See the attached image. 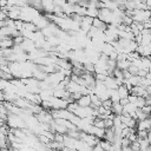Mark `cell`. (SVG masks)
Returning a JSON list of instances; mask_svg holds the SVG:
<instances>
[{
  "instance_id": "2",
  "label": "cell",
  "mask_w": 151,
  "mask_h": 151,
  "mask_svg": "<svg viewBox=\"0 0 151 151\" xmlns=\"http://www.w3.org/2000/svg\"><path fill=\"white\" fill-rule=\"evenodd\" d=\"M116 91H117V93H118V96H119V98H120V99H123V98H127V96L130 94L129 88H127L124 84L119 85V86L116 88Z\"/></svg>"
},
{
  "instance_id": "6",
  "label": "cell",
  "mask_w": 151,
  "mask_h": 151,
  "mask_svg": "<svg viewBox=\"0 0 151 151\" xmlns=\"http://www.w3.org/2000/svg\"><path fill=\"white\" fill-rule=\"evenodd\" d=\"M91 151H104V150L100 147V145H99V144H97V145H94V146L91 149Z\"/></svg>"
},
{
  "instance_id": "7",
  "label": "cell",
  "mask_w": 151,
  "mask_h": 151,
  "mask_svg": "<svg viewBox=\"0 0 151 151\" xmlns=\"http://www.w3.org/2000/svg\"><path fill=\"white\" fill-rule=\"evenodd\" d=\"M0 101H5V97H4V91L0 90Z\"/></svg>"
},
{
  "instance_id": "3",
  "label": "cell",
  "mask_w": 151,
  "mask_h": 151,
  "mask_svg": "<svg viewBox=\"0 0 151 151\" xmlns=\"http://www.w3.org/2000/svg\"><path fill=\"white\" fill-rule=\"evenodd\" d=\"M78 106H81V107H87L91 105V99H90V94H85V96H81L77 101Z\"/></svg>"
},
{
  "instance_id": "5",
  "label": "cell",
  "mask_w": 151,
  "mask_h": 151,
  "mask_svg": "<svg viewBox=\"0 0 151 151\" xmlns=\"http://www.w3.org/2000/svg\"><path fill=\"white\" fill-rule=\"evenodd\" d=\"M7 19V15H6V13L0 8V21L1 20H6Z\"/></svg>"
},
{
  "instance_id": "1",
  "label": "cell",
  "mask_w": 151,
  "mask_h": 151,
  "mask_svg": "<svg viewBox=\"0 0 151 151\" xmlns=\"http://www.w3.org/2000/svg\"><path fill=\"white\" fill-rule=\"evenodd\" d=\"M150 119L146 118L144 120H138L137 124H136V129L137 131H150Z\"/></svg>"
},
{
  "instance_id": "4",
  "label": "cell",
  "mask_w": 151,
  "mask_h": 151,
  "mask_svg": "<svg viewBox=\"0 0 151 151\" xmlns=\"http://www.w3.org/2000/svg\"><path fill=\"white\" fill-rule=\"evenodd\" d=\"M39 139L41 140V143H44V144H46V145H47V144L51 142V140H50L47 137H45L44 134H40V136H39Z\"/></svg>"
}]
</instances>
